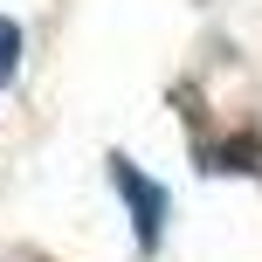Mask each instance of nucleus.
<instances>
[{
  "mask_svg": "<svg viewBox=\"0 0 262 262\" xmlns=\"http://www.w3.org/2000/svg\"><path fill=\"white\" fill-rule=\"evenodd\" d=\"M111 186L124 193V207H131V221H138V249L152 255L159 249V235H166V214H172V200H166V186L152 180L145 166H131L124 152H111Z\"/></svg>",
  "mask_w": 262,
  "mask_h": 262,
  "instance_id": "obj_1",
  "label": "nucleus"
},
{
  "mask_svg": "<svg viewBox=\"0 0 262 262\" xmlns=\"http://www.w3.org/2000/svg\"><path fill=\"white\" fill-rule=\"evenodd\" d=\"M21 49H28V41H21V21H7V14H0V90L21 76Z\"/></svg>",
  "mask_w": 262,
  "mask_h": 262,
  "instance_id": "obj_3",
  "label": "nucleus"
},
{
  "mask_svg": "<svg viewBox=\"0 0 262 262\" xmlns=\"http://www.w3.org/2000/svg\"><path fill=\"white\" fill-rule=\"evenodd\" d=\"M207 172H262V138L255 131H242V138H221V145H207Z\"/></svg>",
  "mask_w": 262,
  "mask_h": 262,
  "instance_id": "obj_2",
  "label": "nucleus"
}]
</instances>
